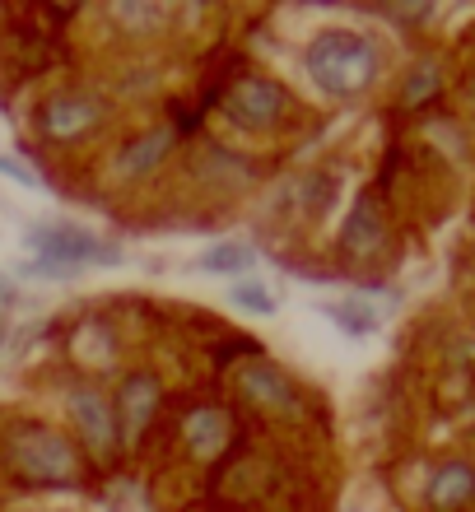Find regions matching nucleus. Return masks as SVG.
<instances>
[{
    "label": "nucleus",
    "mask_w": 475,
    "mask_h": 512,
    "mask_svg": "<svg viewBox=\"0 0 475 512\" xmlns=\"http://www.w3.org/2000/svg\"><path fill=\"white\" fill-rule=\"evenodd\" d=\"M168 145H173V131H154L145 135V140H136V145L126 149L122 159H117V173L122 177H140V173H150L154 163L168 154Z\"/></svg>",
    "instance_id": "obj_12"
},
{
    "label": "nucleus",
    "mask_w": 475,
    "mask_h": 512,
    "mask_svg": "<svg viewBox=\"0 0 475 512\" xmlns=\"http://www.w3.org/2000/svg\"><path fill=\"white\" fill-rule=\"evenodd\" d=\"M0 284H5V280H0Z\"/></svg>",
    "instance_id": "obj_19"
},
{
    "label": "nucleus",
    "mask_w": 475,
    "mask_h": 512,
    "mask_svg": "<svg viewBox=\"0 0 475 512\" xmlns=\"http://www.w3.org/2000/svg\"><path fill=\"white\" fill-rule=\"evenodd\" d=\"M378 66V42L364 38V33H350V28H326L308 42V75L317 80V89L336 98L364 94L368 84L378 80Z\"/></svg>",
    "instance_id": "obj_1"
},
{
    "label": "nucleus",
    "mask_w": 475,
    "mask_h": 512,
    "mask_svg": "<svg viewBox=\"0 0 475 512\" xmlns=\"http://www.w3.org/2000/svg\"><path fill=\"white\" fill-rule=\"evenodd\" d=\"M196 266H201L205 275H243V270L257 266V252L247 243H219V247H210Z\"/></svg>",
    "instance_id": "obj_13"
},
{
    "label": "nucleus",
    "mask_w": 475,
    "mask_h": 512,
    "mask_svg": "<svg viewBox=\"0 0 475 512\" xmlns=\"http://www.w3.org/2000/svg\"><path fill=\"white\" fill-rule=\"evenodd\" d=\"M98 117H103V108H98L94 98L84 94H56L42 103V131L52 135V140H75V135H84L89 126H98Z\"/></svg>",
    "instance_id": "obj_7"
},
{
    "label": "nucleus",
    "mask_w": 475,
    "mask_h": 512,
    "mask_svg": "<svg viewBox=\"0 0 475 512\" xmlns=\"http://www.w3.org/2000/svg\"><path fill=\"white\" fill-rule=\"evenodd\" d=\"M229 298L243 312H261V317H271V312H275V294L266 289V284H233Z\"/></svg>",
    "instance_id": "obj_15"
},
{
    "label": "nucleus",
    "mask_w": 475,
    "mask_h": 512,
    "mask_svg": "<svg viewBox=\"0 0 475 512\" xmlns=\"http://www.w3.org/2000/svg\"><path fill=\"white\" fill-rule=\"evenodd\" d=\"M224 108H229V122L243 131H275L289 117V94L266 75H243L229 89Z\"/></svg>",
    "instance_id": "obj_4"
},
{
    "label": "nucleus",
    "mask_w": 475,
    "mask_h": 512,
    "mask_svg": "<svg viewBox=\"0 0 475 512\" xmlns=\"http://www.w3.org/2000/svg\"><path fill=\"white\" fill-rule=\"evenodd\" d=\"M434 89H438V75H434V66H420V70H415V80L406 84V103H410V108H415V103H424V98L434 94Z\"/></svg>",
    "instance_id": "obj_16"
},
{
    "label": "nucleus",
    "mask_w": 475,
    "mask_h": 512,
    "mask_svg": "<svg viewBox=\"0 0 475 512\" xmlns=\"http://www.w3.org/2000/svg\"><path fill=\"white\" fill-rule=\"evenodd\" d=\"M378 238H382L378 210H373V201L364 196V201L354 205L350 224L340 229V247H345V252H373V247H378Z\"/></svg>",
    "instance_id": "obj_11"
},
{
    "label": "nucleus",
    "mask_w": 475,
    "mask_h": 512,
    "mask_svg": "<svg viewBox=\"0 0 475 512\" xmlns=\"http://www.w3.org/2000/svg\"><path fill=\"white\" fill-rule=\"evenodd\" d=\"M24 247L33 252V261H52V266H103V261H117V247H108L94 233L75 229V224H47V229H33L24 238Z\"/></svg>",
    "instance_id": "obj_3"
},
{
    "label": "nucleus",
    "mask_w": 475,
    "mask_h": 512,
    "mask_svg": "<svg viewBox=\"0 0 475 512\" xmlns=\"http://www.w3.org/2000/svg\"><path fill=\"white\" fill-rule=\"evenodd\" d=\"M326 317H336L350 336H368V331L378 326V312L368 308V303H359V298H354V303H331V308H326Z\"/></svg>",
    "instance_id": "obj_14"
},
{
    "label": "nucleus",
    "mask_w": 475,
    "mask_h": 512,
    "mask_svg": "<svg viewBox=\"0 0 475 512\" xmlns=\"http://www.w3.org/2000/svg\"><path fill=\"white\" fill-rule=\"evenodd\" d=\"M238 382H243V396H247V401H257L261 410H275V415H289V419L303 410L294 382H289L275 364H247L243 373H238Z\"/></svg>",
    "instance_id": "obj_6"
},
{
    "label": "nucleus",
    "mask_w": 475,
    "mask_h": 512,
    "mask_svg": "<svg viewBox=\"0 0 475 512\" xmlns=\"http://www.w3.org/2000/svg\"><path fill=\"white\" fill-rule=\"evenodd\" d=\"M182 443L191 447V457H219L229 447V415L215 410V405H196L187 419H182Z\"/></svg>",
    "instance_id": "obj_9"
},
{
    "label": "nucleus",
    "mask_w": 475,
    "mask_h": 512,
    "mask_svg": "<svg viewBox=\"0 0 475 512\" xmlns=\"http://www.w3.org/2000/svg\"><path fill=\"white\" fill-rule=\"evenodd\" d=\"M112 14H117V19H131V24H159V10H154V5L150 10H145V5H117Z\"/></svg>",
    "instance_id": "obj_17"
},
{
    "label": "nucleus",
    "mask_w": 475,
    "mask_h": 512,
    "mask_svg": "<svg viewBox=\"0 0 475 512\" xmlns=\"http://www.w3.org/2000/svg\"><path fill=\"white\" fill-rule=\"evenodd\" d=\"M0 173H5V177H14V182H24V187H38V177L28 173L24 163H14V159H0Z\"/></svg>",
    "instance_id": "obj_18"
},
{
    "label": "nucleus",
    "mask_w": 475,
    "mask_h": 512,
    "mask_svg": "<svg viewBox=\"0 0 475 512\" xmlns=\"http://www.w3.org/2000/svg\"><path fill=\"white\" fill-rule=\"evenodd\" d=\"M117 424H122V438L136 443L140 429L154 419V405H159V382L150 373H131V378L117 387Z\"/></svg>",
    "instance_id": "obj_8"
},
{
    "label": "nucleus",
    "mask_w": 475,
    "mask_h": 512,
    "mask_svg": "<svg viewBox=\"0 0 475 512\" xmlns=\"http://www.w3.org/2000/svg\"><path fill=\"white\" fill-rule=\"evenodd\" d=\"M466 499H475V471L466 461H448L429 485V503L434 508H462Z\"/></svg>",
    "instance_id": "obj_10"
},
{
    "label": "nucleus",
    "mask_w": 475,
    "mask_h": 512,
    "mask_svg": "<svg viewBox=\"0 0 475 512\" xmlns=\"http://www.w3.org/2000/svg\"><path fill=\"white\" fill-rule=\"evenodd\" d=\"M70 419H75L80 438L94 447L98 457H108L112 447H117L122 424H117V405H112L103 391H94V387H75V391H70Z\"/></svg>",
    "instance_id": "obj_5"
},
{
    "label": "nucleus",
    "mask_w": 475,
    "mask_h": 512,
    "mask_svg": "<svg viewBox=\"0 0 475 512\" xmlns=\"http://www.w3.org/2000/svg\"><path fill=\"white\" fill-rule=\"evenodd\" d=\"M5 461L14 475H24L28 485H75L80 480V457L75 443L61 438L47 424H14L5 429Z\"/></svg>",
    "instance_id": "obj_2"
}]
</instances>
